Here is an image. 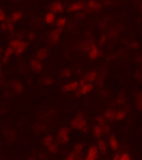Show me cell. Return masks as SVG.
<instances>
[{"instance_id": "obj_1", "label": "cell", "mask_w": 142, "mask_h": 160, "mask_svg": "<svg viewBox=\"0 0 142 160\" xmlns=\"http://www.w3.org/2000/svg\"><path fill=\"white\" fill-rule=\"evenodd\" d=\"M70 127L81 133H86L89 128L87 118L82 114H78L72 118L70 121Z\"/></svg>"}, {"instance_id": "obj_2", "label": "cell", "mask_w": 142, "mask_h": 160, "mask_svg": "<svg viewBox=\"0 0 142 160\" xmlns=\"http://www.w3.org/2000/svg\"><path fill=\"white\" fill-rule=\"evenodd\" d=\"M8 46H10L13 50L14 55L18 56H21L26 52L28 49V43L21 39H11Z\"/></svg>"}, {"instance_id": "obj_3", "label": "cell", "mask_w": 142, "mask_h": 160, "mask_svg": "<svg viewBox=\"0 0 142 160\" xmlns=\"http://www.w3.org/2000/svg\"><path fill=\"white\" fill-rule=\"evenodd\" d=\"M55 141L57 143L65 145L70 141V128L69 127H61L55 134Z\"/></svg>"}, {"instance_id": "obj_4", "label": "cell", "mask_w": 142, "mask_h": 160, "mask_svg": "<svg viewBox=\"0 0 142 160\" xmlns=\"http://www.w3.org/2000/svg\"><path fill=\"white\" fill-rule=\"evenodd\" d=\"M43 145L45 146V148L48 150V152H50L51 154H57L59 152V146L57 142L55 141V138L50 135L48 134L43 138L42 140Z\"/></svg>"}, {"instance_id": "obj_5", "label": "cell", "mask_w": 142, "mask_h": 160, "mask_svg": "<svg viewBox=\"0 0 142 160\" xmlns=\"http://www.w3.org/2000/svg\"><path fill=\"white\" fill-rule=\"evenodd\" d=\"M95 89V85L93 83L84 82L83 80L79 82V87L76 92L77 96H86L90 94Z\"/></svg>"}, {"instance_id": "obj_6", "label": "cell", "mask_w": 142, "mask_h": 160, "mask_svg": "<svg viewBox=\"0 0 142 160\" xmlns=\"http://www.w3.org/2000/svg\"><path fill=\"white\" fill-rule=\"evenodd\" d=\"M107 145H108L109 149L113 151V152H118L121 145H120V141H119L118 138L115 135V134H109L108 139H107Z\"/></svg>"}, {"instance_id": "obj_7", "label": "cell", "mask_w": 142, "mask_h": 160, "mask_svg": "<svg viewBox=\"0 0 142 160\" xmlns=\"http://www.w3.org/2000/svg\"><path fill=\"white\" fill-rule=\"evenodd\" d=\"M61 32L62 31L56 29H54L50 32V34L48 35V39H49V43L50 45H55L60 42Z\"/></svg>"}, {"instance_id": "obj_8", "label": "cell", "mask_w": 142, "mask_h": 160, "mask_svg": "<svg viewBox=\"0 0 142 160\" xmlns=\"http://www.w3.org/2000/svg\"><path fill=\"white\" fill-rule=\"evenodd\" d=\"M99 156H100V153L98 152L96 145L92 144L88 148L84 160H98Z\"/></svg>"}, {"instance_id": "obj_9", "label": "cell", "mask_w": 142, "mask_h": 160, "mask_svg": "<svg viewBox=\"0 0 142 160\" xmlns=\"http://www.w3.org/2000/svg\"><path fill=\"white\" fill-rule=\"evenodd\" d=\"M95 122L98 125H100L102 129L104 135H109L111 134V127L108 124V122L105 121V119L103 118V116H99L95 118Z\"/></svg>"}, {"instance_id": "obj_10", "label": "cell", "mask_w": 142, "mask_h": 160, "mask_svg": "<svg viewBox=\"0 0 142 160\" xmlns=\"http://www.w3.org/2000/svg\"><path fill=\"white\" fill-rule=\"evenodd\" d=\"M87 51H88V56L91 61H96L100 58V55H101V52H100V49L98 48V46H96L92 43L90 44Z\"/></svg>"}, {"instance_id": "obj_11", "label": "cell", "mask_w": 142, "mask_h": 160, "mask_svg": "<svg viewBox=\"0 0 142 160\" xmlns=\"http://www.w3.org/2000/svg\"><path fill=\"white\" fill-rule=\"evenodd\" d=\"M79 87V81H71L62 87V92L64 93L75 92Z\"/></svg>"}, {"instance_id": "obj_12", "label": "cell", "mask_w": 142, "mask_h": 160, "mask_svg": "<svg viewBox=\"0 0 142 160\" xmlns=\"http://www.w3.org/2000/svg\"><path fill=\"white\" fill-rule=\"evenodd\" d=\"M84 9H85V3L82 2V1H78V2H75V3H71L70 5L67 8L66 11L69 13H71L79 12V11L84 10Z\"/></svg>"}, {"instance_id": "obj_13", "label": "cell", "mask_w": 142, "mask_h": 160, "mask_svg": "<svg viewBox=\"0 0 142 160\" xmlns=\"http://www.w3.org/2000/svg\"><path fill=\"white\" fill-rule=\"evenodd\" d=\"M101 8H102V5L96 0H89L85 3V8L88 12H90V13L99 12L101 9Z\"/></svg>"}, {"instance_id": "obj_14", "label": "cell", "mask_w": 142, "mask_h": 160, "mask_svg": "<svg viewBox=\"0 0 142 160\" xmlns=\"http://www.w3.org/2000/svg\"><path fill=\"white\" fill-rule=\"evenodd\" d=\"M49 56V50L46 47H41L34 54V59H36L40 62H44L47 60Z\"/></svg>"}, {"instance_id": "obj_15", "label": "cell", "mask_w": 142, "mask_h": 160, "mask_svg": "<svg viewBox=\"0 0 142 160\" xmlns=\"http://www.w3.org/2000/svg\"><path fill=\"white\" fill-rule=\"evenodd\" d=\"M95 145H96L98 152H99L100 154L103 155V156H105V155L108 154L109 148L108 145H107V142H106V140L102 138L99 139L97 141V143Z\"/></svg>"}, {"instance_id": "obj_16", "label": "cell", "mask_w": 142, "mask_h": 160, "mask_svg": "<svg viewBox=\"0 0 142 160\" xmlns=\"http://www.w3.org/2000/svg\"><path fill=\"white\" fill-rule=\"evenodd\" d=\"M50 12H52L54 14H60V13H63L64 12L65 8H64V5L61 2L56 1V2H54L50 5Z\"/></svg>"}, {"instance_id": "obj_17", "label": "cell", "mask_w": 142, "mask_h": 160, "mask_svg": "<svg viewBox=\"0 0 142 160\" xmlns=\"http://www.w3.org/2000/svg\"><path fill=\"white\" fill-rule=\"evenodd\" d=\"M99 78V72L97 71H95V70H93V71H88L84 76V82H89V83H93L94 84V82H95Z\"/></svg>"}, {"instance_id": "obj_18", "label": "cell", "mask_w": 142, "mask_h": 160, "mask_svg": "<svg viewBox=\"0 0 142 160\" xmlns=\"http://www.w3.org/2000/svg\"><path fill=\"white\" fill-rule=\"evenodd\" d=\"M29 66L32 71L35 73H40L44 70V66H43L42 62H40L34 58L29 61Z\"/></svg>"}, {"instance_id": "obj_19", "label": "cell", "mask_w": 142, "mask_h": 160, "mask_svg": "<svg viewBox=\"0 0 142 160\" xmlns=\"http://www.w3.org/2000/svg\"><path fill=\"white\" fill-rule=\"evenodd\" d=\"M56 14H54L52 12H47L45 13V16H44V23H45L46 25H49V26H51V25H54V22L56 20Z\"/></svg>"}, {"instance_id": "obj_20", "label": "cell", "mask_w": 142, "mask_h": 160, "mask_svg": "<svg viewBox=\"0 0 142 160\" xmlns=\"http://www.w3.org/2000/svg\"><path fill=\"white\" fill-rule=\"evenodd\" d=\"M116 110L114 108H109L103 114V118H105L106 122H115L116 118Z\"/></svg>"}, {"instance_id": "obj_21", "label": "cell", "mask_w": 142, "mask_h": 160, "mask_svg": "<svg viewBox=\"0 0 142 160\" xmlns=\"http://www.w3.org/2000/svg\"><path fill=\"white\" fill-rule=\"evenodd\" d=\"M67 24V18L65 17H59L54 22V29L62 31Z\"/></svg>"}, {"instance_id": "obj_22", "label": "cell", "mask_w": 142, "mask_h": 160, "mask_svg": "<svg viewBox=\"0 0 142 160\" xmlns=\"http://www.w3.org/2000/svg\"><path fill=\"white\" fill-rule=\"evenodd\" d=\"M23 16H24V14H23L21 11H13V13H11L10 18H9V21L12 22L13 24V23H18V22L21 20Z\"/></svg>"}, {"instance_id": "obj_23", "label": "cell", "mask_w": 142, "mask_h": 160, "mask_svg": "<svg viewBox=\"0 0 142 160\" xmlns=\"http://www.w3.org/2000/svg\"><path fill=\"white\" fill-rule=\"evenodd\" d=\"M84 151V145L82 142H76L74 145V150H73V153H74L77 158H79L80 155L83 154Z\"/></svg>"}, {"instance_id": "obj_24", "label": "cell", "mask_w": 142, "mask_h": 160, "mask_svg": "<svg viewBox=\"0 0 142 160\" xmlns=\"http://www.w3.org/2000/svg\"><path fill=\"white\" fill-rule=\"evenodd\" d=\"M13 55H14L13 50L10 47V46H8V47L5 49V50H4V54H3V64L6 65V64L8 63V61H9V59H10Z\"/></svg>"}, {"instance_id": "obj_25", "label": "cell", "mask_w": 142, "mask_h": 160, "mask_svg": "<svg viewBox=\"0 0 142 160\" xmlns=\"http://www.w3.org/2000/svg\"><path fill=\"white\" fill-rule=\"evenodd\" d=\"M92 134L94 138L95 139H100L102 138V136L104 135L103 134V132H102V129L100 128V125H98L97 123H95L94 126H93V128H92Z\"/></svg>"}, {"instance_id": "obj_26", "label": "cell", "mask_w": 142, "mask_h": 160, "mask_svg": "<svg viewBox=\"0 0 142 160\" xmlns=\"http://www.w3.org/2000/svg\"><path fill=\"white\" fill-rule=\"evenodd\" d=\"M126 116H127V112L125 110H124V109H119V110H116L115 121L122 122L123 120L125 119Z\"/></svg>"}, {"instance_id": "obj_27", "label": "cell", "mask_w": 142, "mask_h": 160, "mask_svg": "<svg viewBox=\"0 0 142 160\" xmlns=\"http://www.w3.org/2000/svg\"><path fill=\"white\" fill-rule=\"evenodd\" d=\"M1 29L4 30V31H8V32H13V24L12 22L10 21H7L6 20L5 22H3L1 24Z\"/></svg>"}, {"instance_id": "obj_28", "label": "cell", "mask_w": 142, "mask_h": 160, "mask_svg": "<svg viewBox=\"0 0 142 160\" xmlns=\"http://www.w3.org/2000/svg\"><path fill=\"white\" fill-rule=\"evenodd\" d=\"M12 86H13V90H14L16 92H18V93H21V92L24 91V86H23L20 82H13Z\"/></svg>"}, {"instance_id": "obj_29", "label": "cell", "mask_w": 142, "mask_h": 160, "mask_svg": "<svg viewBox=\"0 0 142 160\" xmlns=\"http://www.w3.org/2000/svg\"><path fill=\"white\" fill-rule=\"evenodd\" d=\"M54 79L51 78V77H45V78L43 79V84L45 85V86H47V87H50L51 85L54 84Z\"/></svg>"}, {"instance_id": "obj_30", "label": "cell", "mask_w": 142, "mask_h": 160, "mask_svg": "<svg viewBox=\"0 0 142 160\" xmlns=\"http://www.w3.org/2000/svg\"><path fill=\"white\" fill-rule=\"evenodd\" d=\"M120 160H132V158L128 152L120 153Z\"/></svg>"}, {"instance_id": "obj_31", "label": "cell", "mask_w": 142, "mask_h": 160, "mask_svg": "<svg viewBox=\"0 0 142 160\" xmlns=\"http://www.w3.org/2000/svg\"><path fill=\"white\" fill-rule=\"evenodd\" d=\"M141 94L139 92V98L136 96V98L135 100V104L137 109H139L140 111L141 110Z\"/></svg>"}, {"instance_id": "obj_32", "label": "cell", "mask_w": 142, "mask_h": 160, "mask_svg": "<svg viewBox=\"0 0 142 160\" xmlns=\"http://www.w3.org/2000/svg\"><path fill=\"white\" fill-rule=\"evenodd\" d=\"M71 76V71L69 70V69H64L63 71H61V76L63 77V78L68 79Z\"/></svg>"}, {"instance_id": "obj_33", "label": "cell", "mask_w": 142, "mask_h": 160, "mask_svg": "<svg viewBox=\"0 0 142 160\" xmlns=\"http://www.w3.org/2000/svg\"><path fill=\"white\" fill-rule=\"evenodd\" d=\"M7 20V15H6L5 11L0 8V23H3Z\"/></svg>"}, {"instance_id": "obj_34", "label": "cell", "mask_w": 142, "mask_h": 160, "mask_svg": "<svg viewBox=\"0 0 142 160\" xmlns=\"http://www.w3.org/2000/svg\"><path fill=\"white\" fill-rule=\"evenodd\" d=\"M77 158H77L76 156L72 152V153H69L67 157L64 158L62 160H77Z\"/></svg>"}, {"instance_id": "obj_35", "label": "cell", "mask_w": 142, "mask_h": 160, "mask_svg": "<svg viewBox=\"0 0 142 160\" xmlns=\"http://www.w3.org/2000/svg\"><path fill=\"white\" fill-rule=\"evenodd\" d=\"M27 38H28V39H29V40H31V41H33V40H34V39H35V38H36V34H34V32H29V34H28V36H27Z\"/></svg>"}, {"instance_id": "obj_36", "label": "cell", "mask_w": 142, "mask_h": 160, "mask_svg": "<svg viewBox=\"0 0 142 160\" xmlns=\"http://www.w3.org/2000/svg\"><path fill=\"white\" fill-rule=\"evenodd\" d=\"M112 160H120V152H116V153L113 155Z\"/></svg>"}, {"instance_id": "obj_37", "label": "cell", "mask_w": 142, "mask_h": 160, "mask_svg": "<svg viewBox=\"0 0 142 160\" xmlns=\"http://www.w3.org/2000/svg\"><path fill=\"white\" fill-rule=\"evenodd\" d=\"M102 39V40H101V44L106 41V38H105V36H103V37H102V39Z\"/></svg>"}, {"instance_id": "obj_38", "label": "cell", "mask_w": 142, "mask_h": 160, "mask_svg": "<svg viewBox=\"0 0 142 160\" xmlns=\"http://www.w3.org/2000/svg\"><path fill=\"white\" fill-rule=\"evenodd\" d=\"M2 75V64L0 63V76Z\"/></svg>"}, {"instance_id": "obj_39", "label": "cell", "mask_w": 142, "mask_h": 160, "mask_svg": "<svg viewBox=\"0 0 142 160\" xmlns=\"http://www.w3.org/2000/svg\"><path fill=\"white\" fill-rule=\"evenodd\" d=\"M77 160H84V158H77Z\"/></svg>"}]
</instances>
